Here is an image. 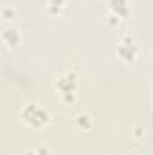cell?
Wrapping results in <instances>:
<instances>
[{
    "instance_id": "obj_1",
    "label": "cell",
    "mask_w": 153,
    "mask_h": 155,
    "mask_svg": "<svg viewBox=\"0 0 153 155\" xmlns=\"http://www.w3.org/2000/svg\"><path fill=\"white\" fill-rule=\"evenodd\" d=\"M18 116H20V121L25 126H29L33 130H41V128H45L50 123V112L43 105L36 103V101L25 103L20 108V114Z\"/></svg>"
},
{
    "instance_id": "obj_2",
    "label": "cell",
    "mask_w": 153,
    "mask_h": 155,
    "mask_svg": "<svg viewBox=\"0 0 153 155\" xmlns=\"http://www.w3.org/2000/svg\"><path fill=\"white\" fill-rule=\"evenodd\" d=\"M77 74L74 71H67L56 79V90L60 92V97L65 105H74L77 96Z\"/></svg>"
},
{
    "instance_id": "obj_3",
    "label": "cell",
    "mask_w": 153,
    "mask_h": 155,
    "mask_svg": "<svg viewBox=\"0 0 153 155\" xmlns=\"http://www.w3.org/2000/svg\"><path fill=\"white\" fill-rule=\"evenodd\" d=\"M115 52L122 63H133L139 58V45H137L133 36H122L117 43Z\"/></svg>"
},
{
    "instance_id": "obj_4",
    "label": "cell",
    "mask_w": 153,
    "mask_h": 155,
    "mask_svg": "<svg viewBox=\"0 0 153 155\" xmlns=\"http://www.w3.org/2000/svg\"><path fill=\"white\" fill-rule=\"evenodd\" d=\"M106 7H108L112 24L114 20L119 24L121 20H126L130 16V0H108Z\"/></svg>"
},
{
    "instance_id": "obj_5",
    "label": "cell",
    "mask_w": 153,
    "mask_h": 155,
    "mask_svg": "<svg viewBox=\"0 0 153 155\" xmlns=\"http://www.w3.org/2000/svg\"><path fill=\"white\" fill-rule=\"evenodd\" d=\"M2 43L7 49H16L22 43V33H20V29L15 27V25H7L2 31Z\"/></svg>"
},
{
    "instance_id": "obj_6",
    "label": "cell",
    "mask_w": 153,
    "mask_h": 155,
    "mask_svg": "<svg viewBox=\"0 0 153 155\" xmlns=\"http://www.w3.org/2000/svg\"><path fill=\"white\" fill-rule=\"evenodd\" d=\"M74 124H76L79 130L86 132V130H90V128L94 126V119H92L90 114H86V112H79V114L74 117Z\"/></svg>"
},
{
    "instance_id": "obj_7",
    "label": "cell",
    "mask_w": 153,
    "mask_h": 155,
    "mask_svg": "<svg viewBox=\"0 0 153 155\" xmlns=\"http://www.w3.org/2000/svg\"><path fill=\"white\" fill-rule=\"evenodd\" d=\"M24 155H52V153H50V148L47 144H38V146L27 150Z\"/></svg>"
},
{
    "instance_id": "obj_8",
    "label": "cell",
    "mask_w": 153,
    "mask_h": 155,
    "mask_svg": "<svg viewBox=\"0 0 153 155\" xmlns=\"http://www.w3.org/2000/svg\"><path fill=\"white\" fill-rule=\"evenodd\" d=\"M65 2H67V0H50V2H49V11H50V15H60L61 9H63V5H65Z\"/></svg>"
},
{
    "instance_id": "obj_9",
    "label": "cell",
    "mask_w": 153,
    "mask_h": 155,
    "mask_svg": "<svg viewBox=\"0 0 153 155\" xmlns=\"http://www.w3.org/2000/svg\"><path fill=\"white\" fill-rule=\"evenodd\" d=\"M151 99H153V83H151Z\"/></svg>"
}]
</instances>
